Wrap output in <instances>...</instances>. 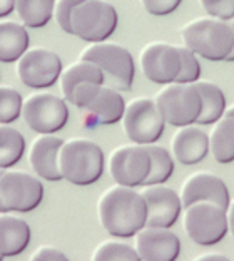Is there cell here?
Wrapping results in <instances>:
<instances>
[{
	"mask_svg": "<svg viewBox=\"0 0 234 261\" xmlns=\"http://www.w3.org/2000/svg\"><path fill=\"white\" fill-rule=\"evenodd\" d=\"M97 211L104 229L117 238H131L146 226V201L131 186L116 185L107 189L100 196Z\"/></svg>",
	"mask_w": 234,
	"mask_h": 261,
	"instance_id": "cell-1",
	"label": "cell"
},
{
	"mask_svg": "<svg viewBox=\"0 0 234 261\" xmlns=\"http://www.w3.org/2000/svg\"><path fill=\"white\" fill-rule=\"evenodd\" d=\"M184 45L207 61H226L234 45V32L229 20L196 19L181 29Z\"/></svg>",
	"mask_w": 234,
	"mask_h": 261,
	"instance_id": "cell-2",
	"label": "cell"
},
{
	"mask_svg": "<svg viewBox=\"0 0 234 261\" xmlns=\"http://www.w3.org/2000/svg\"><path fill=\"white\" fill-rule=\"evenodd\" d=\"M59 168L64 179L72 185H92L104 173V152L89 139L64 141L59 152Z\"/></svg>",
	"mask_w": 234,
	"mask_h": 261,
	"instance_id": "cell-3",
	"label": "cell"
},
{
	"mask_svg": "<svg viewBox=\"0 0 234 261\" xmlns=\"http://www.w3.org/2000/svg\"><path fill=\"white\" fill-rule=\"evenodd\" d=\"M82 61L94 62L104 74V86L116 91H129L133 86L136 65L131 52L117 44L94 42L81 54Z\"/></svg>",
	"mask_w": 234,
	"mask_h": 261,
	"instance_id": "cell-4",
	"label": "cell"
},
{
	"mask_svg": "<svg viewBox=\"0 0 234 261\" xmlns=\"http://www.w3.org/2000/svg\"><path fill=\"white\" fill-rule=\"evenodd\" d=\"M117 10L106 0H84L70 14L72 34L86 42H104L117 27Z\"/></svg>",
	"mask_w": 234,
	"mask_h": 261,
	"instance_id": "cell-5",
	"label": "cell"
},
{
	"mask_svg": "<svg viewBox=\"0 0 234 261\" xmlns=\"http://www.w3.org/2000/svg\"><path fill=\"white\" fill-rule=\"evenodd\" d=\"M184 229L197 245H216L227 233L226 210L211 201H197V203L186 206Z\"/></svg>",
	"mask_w": 234,
	"mask_h": 261,
	"instance_id": "cell-6",
	"label": "cell"
},
{
	"mask_svg": "<svg viewBox=\"0 0 234 261\" xmlns=\"http://www.w3.org/2000/svg\"><path fill=\"white\" fill-rule=\"evenodd\" d=\"M154 100L164 121L176 127L196 124L201 112V94L194 82L191 84L171 82V86L161 89Z\"/></svg>",
	"mask_w": 234,
	"mask_h": 261,
	"instance_id": "cell-7",
	"label": "cell"
},
{
	"mask_svg": "<svg viewBox=\"0 0 234 261\" xmlns=\"http://www.w3.org/2000/svg\"><path fill=\"white\" fill-rule=\"evenodd\" d=\"M125 136L136 144H152L164 133L166 121L152 99H134L125 104L122 116Z\"/></svg>",
	"mask_w": 234,
	"mask_h": 261,
	"instance_id": "cell-8",
	"label": "cell"
},
{
	"mask_svg": "<svg viewBox=\"0 0 234 261\" xmlns=\"http://www.w3.org/2000/svg\"><path fill=\"white\" fill-rule=\"evenodd\" d=\"M0 199L7 211H32L44 199V186L32 174L22 171H2Z\"/></svg>",
	"mask_w": 234,
	"mask_h": 261,
	"instance_id": "cell-9",
	"label": "cell"
},
{
	"mask_svg": "<svg viewBox=\"0 0 234 261\" xmlns=\"http://www.w3.org/2000/svg\"><path fill=\"white\" fill-rule=\"evenodd\" d=\"M22 116L34 130L40 134H52L67 124L69 109L64 99L49 92H37L29 96L23 102Z\"/></svg>",
	"mask_w": 234,
	"mask_h": 261,
	"instance_id": "cell-10",
	"label": "cell"
},
{
	"mask_svg": "<svg viewBox=\"0 0 234 261\" xmlns=\"http://www.w3.org/2000/svg\"><path fill=\"white\" fill-rule=\"evenodd\" d=\"M20 81L32 89L54 86L62 74V61L56 52L47 49H31L17 61Z\"/></svg>",
	"mask_w": 234,
	"mask_h": 261,
	"instance_id": "cell-11",
	"label": "cell"
},
{
	"mask_svg": "<svg viewBox=\"0 0 234 261\" xmlns=\"http://www.w3.org/2000/svg\"><path fill=\"white\" fill-rule=\"evenodd\" d=\"M151 169V158L144 144L121 146L114 149L109 159V171L117 185L141 186Z\"/></svg>",
	"mask_w": 234,
	"mask_h": 261,
	"instance_id": "cell-12",
	"label": "cell"
},
{
	"mask_svg": "<svg viewBox=\"0 0 234 261\" xmlns=\"http://www.w3.org/2000/svg\"><path fill=\"white\" fill-rule=\"evenodd\" d=\"M141 67L149 81L155 84H171L176 81L181 67L177 47L166 42L146 45L141 52Z\"/></svg>",
	"mask_w": 234,
	"mask_h": 261,
	"instance_id": "cell-13",
	"label": "cell"
},
{
	"mask_svg": "<svg viewBox=\"0 0 234 261\" xmlns=\"http://www.w3.org/2000/svg\"><path fill=\"white\" fill-rule=\"evenodd\" d=\"M147 206L146 226L171 228L181 215L183 203L172 188L164 185H149L141 191Z\"/></svg>",
	"mask_w": 234,
	"mask_h": 261,
	"instance_id": "cell-14",
	"label": "cell"
},
{
	"mask_svg": "<svg viewBox=\"0 0 234 261\" xmlns=\"http://www.w3.org/2000/svg\"><path fill=\"white\" fill-rule=\"evenodd\" d=\"M136 251L141 259L172 261L181 253V241L169 228L144 226L136 233Z\"/></svg>",
	"mask_w": 234,
	"mask_h": 261,
	"instance_id": "cell-15",
	"label": "cell"
},
{
	"mask_svg": "<svg viewBox=\"0 0 234 261\" xmlns=\"http://www.w3.org/2000/svg\"><path fill=\"white\" fill-rule=\"evenodd\" d=\"M179 196H181L183 207L197 203V201H211L226 210L231 201L226 182L219 176L207 173V171H197L191 174L184 181Z\"/></svg>",
	"mask_w": 234,
	"mask_h": 261,
	"instance_id": "cell-16",
	"label": "cell"
},
{
	"mask_svg": "<svg viewBox=\"0 0 234 261\" xmlns=\"http://www.w3.org/2000/svg\"><path fill=\"white\" fill-rule=\"evenodd\" d=\"M64 144V139L52 134H44L34 141L31 147V166L35 174L47 181L64 179L61 168H59V152Z\"/></svg>",
	"mask_w": 234,
	"mask_h": 261,
	"instance_id": "cell-17",
	"label": "cell"
},
{
	"mask_svg": "<svg viewBox=\"0 0 234 261\" xmlns=\"http://www.w3.org/2000/svg\"><path fill=\"white\" fill-rule=\"evenodd\" d=\"M86 111V119L91 124H116L122 119L125 111V100L121 92L112 87L100 86L94 97L89 100L84 108Z\"/></svg>",
	"mask_w": 234,
	"mask_h": 261,
	"instance_id": "cell-18",
	"label": "cell"
},
{
	"mask_svg": "<svg viewBox=\"0 0 234 261\" xmlns=\"http://www.w3.org/2000/svg\"><path fill=\"white\" fill-rule=\"evenodd\" d=\"M172 152L181 164L199 163L209 152V136L193 124L181 126L172 138Z\"/></svg>",
	"mask_w": 234,
	"mask_h": 261,
	"instance_id": "cell-19",
	"label": "cell"
},
{
	"mask_svg": "<svg viewBox=\"0 0 234 261\" xmlns=\"http://www.w3.org/2000/svg\"><path fill=\"white\" fill-rule=\"evenodd\" d=\"M31 243V228L20 218L0 216V256L20 254Z\"/></svg>",
	"mask_w": 234,
	"mask_h": 261,
	"instance_id": "cell-20",
	"label": "cell"
},
{
	"mask_svg": "<svg viewBox=\"0 0 234 261\" xmlns=\"http://www.w3.org/2000/svg\"><path fill=\"white\" fill-rule=\"evenodd\" d=\"M27 29L17 22H0V62L19 61L23 52L29 50Z\"/></svg>",
	"mask_w": 234,
	"mask_h": 261,
	"instance_id": "cell-21",
	"label": "cell"
},
{
	"mask_svg": "<svg viewBox=\"0 0 234 261\" xmlns=\"http://www.w3.org/2000/svg\"><path fill=\"white\" fill-rule=\"evenodd\" d=\"M209 134V152L221 164L234 161V116H221Z\"/></svg>",
	"mask_w": 234,
	"mask_h": 261,
	"instance_id": "cell-22",
	"label": "cell"
},
{
	"mask_svg": "<svg viewBox=\"0 0 234 261\" xmlns=\"http://www.w3.org/2000/svg\"><path fill=\"white\" fill-rule=\"evenodd\" d=\"M196 89L201 94V112L197 116L196 124L199 126H209L214 124L221 116H224L226 99L219 86L209 81H196Z\"/></svg>",
	"mask_w": 234,
	"mask_h": 261,
	"instance_id": "cell-23",
	"label": "cell"
},
{
	"mask_svg": "<svg viewBox=\"0 0 234 261\" xmlns=\"http://www.w3.org/2000/svg\"><path fill=\"white\" fill-rule=\"evenodd\" d=\"M87 81L97 82V84H104V74H102V70L94 62L82 61L81 59L79 62L72 64L65 70H62L61 89H62L64 99L69 96V92L75 86H79L82 82H87Z\"/></svg>",
	"mask_w": 234,
	"mask_h": 261,
	"instance_id": "cell-24",
	"label": "cell"
},
{
	"mask_svg": "<svg viewBox=\"0 0 234 261\" xmlns=\"http://www.w3.org/2000/svg\"><path fill=\"white\" fill-rule=\"evenodd\" d=\"M54 9H56V0H15L17 14L27 27L32 29L49 23Z\"/></svg>",
	"mask_w": 234,
	"mask_h": 261,
	"instance_id": "cell-25",
	"label": "cell"
},
{
	"mask_svg": "<svg viewBox=\"0 0 234 261\" xmlns=\"http://www.w3.org/2000/svg\"><path fill=\"white\" fill-rule=\"evenodd\" d=\"M25 152V139L17 129L0 126V169L17 164Z\"/></svg>",
	"mask_w": 234,
	"mask_h": 261,
	"instance_id": "cell-26",
	"label": "cell"
},
{
	"mask_svg": "<svg viewBox=\"0 0 234 261\" xmlns=\"http://www.w3.org/2000/svg\"><path fill=\"white\" fill-rule=\"evenodd\" d=\"M149 152V158H151V169H149L147 177L144 179L142 185L149 186V185H163L171 177L174 173V161L171 158V154L167 152L166 147L155 146L152 144H144Z\"/></svg>",
	"mask_w": 234,
	"mask_h": 261,
	"instance_id": "cell-27",
	"label": "cell"
},
{
	"mask_svg": "<svg viewBox=\"0 0 234 261\" xmlns=\"http://www.w3.org/2000/svg\"><path fill=\"white\" fill-rule=\"evenodd\" d=\"M23 99L19 91L10 87H0V124H10L22 114Z\"/></svg>",
	"mask_w": 234,
	"mask_h": 261,
	"instance_id": "cell-28",
	"label": "cell"
},
{
	"mask_svg": "<svg viewBox=\"0 0 234 261\" xmlns=\"http://www.w3.org/2000/svg\"><path fill=\"white\" fill-rule=\"evenodd\" d=\"M179 57H181V67H179V74L176 75V81L179 84H191L196 82L201 75V64L197 61L196 54L186 45L177 47Z\"/></svg>",
	"mask_w": 234,
	"mask_h": 261,
	"instance_id": "cell-29",
	"label": "cell"
},
{
	"mask_svg": "<svg viewBox=\"0 0 234 261\" xmlns=\"http://www.w3.org/2000/svg\"><path fill=\"white\" fill-rule=\"evenodd\" d=\"M92 259H141L136 248L121 241H104L94 251Z\"/></svg>",
	"mask_w": 234,
	"mask_h": 261,
	"instance_id": "cell-30",
	"label": "cell"
},
{
	"mask_svg": "<svg viewBox=\"0 0 234 261\" xmlns=\"http://www.w3.org/2000/svg\"><path fill=\"white\" fill-rule=\"evenodd\" d=\"M202 9L211 17L231 20L234 17V0H199Z\"/></svg>",
	"mask_w": 234,
	"mask_h": 261,
	"instance_id": "cell-31",
	"label": "cell"
},
{
	"mask_svg": "<svg viewBox=\"0 0 234 261\" xmlns=\"http://www.w3.org/2000/svg\"><path fill=\"white\" fill-rule=\"evenodd\" d=\"M81 2H84V0H57L56 2L54 14H56V20L59 23V27H61L64 32L72 34L70 14H72V10H74L75 5H79Z\"/></svg>",
	"mask_w": 234,
	"mask_h": 261,
	"instance_id": "cell-32",
	"label": "cell"
},
{
	"mask_svg": "<svg viewBox=\"0 0 234 261\" xmlns=\"http://www.w3.org/2000/svg\"><path fill=\"white\" fill-rule=\"evenodd\" d=\"M141 2L151 15H167L172 14L183 0H141Z\"/></svg>",
	"mask_w": 234,
	"mask_h": 261,
	"instance_id": "cell-33",
	"label": "cell"
},
{
	"mask_svg": "<svg viewBox=\"0 0 234 261\" xmlns=\"http://www.w3.org/2000/svg\"><path fill=\"white\" fill-rule=\"evenodd\" d=\"M31 259H35V261H39V259H67V256H65L62 251L56 250V248L45 246V248H40V250L35 251Z\"/></svg>",
	"mask_w": 234,
	"mask_h": 261,
	"instance_id": "cell-34",
	"label": "cell"
},
{
	"mask_svg": "<svg viewBox=\"0 0 234 261\" xmlns=\"http://www.w3.org/2000/svg\"><path fill=\"white\" fill-rule=\"evenodd\" d=\"M15 9V0H0V19L10 15Z\"/></svg>",
	"mask_w": 234,
	"mask_h": 261,
	"instance_id": "cell-35",
	"label": "cell"
},
{
	"mask_svg": "<svg viewBox=\"0 0 234 261\" xmlns=\"http://www.w3.org/2000/svg\"><path fill=\"white\" fill-rule=\"evenodd\" d=\"M226 218H227V231H229L234 238V199L229 201V204L226 207Z\"/></svg>",
	"mask_w": 234,
	"mask_h": 261,
	"instance_id": "cell-36",
	"label": "cell"
},
{
	"mask_svg": "<svg viewBox=\"0 0 234 261\" xmlns=\"http://www.w3.org/2000/svg\"><path fill=\"white\" fill-rule=\"evenodd\" d=\"M197 261H202V259H219V261H224L227 259L224 254H218V253H206V254H201V256L196 258Z\"/></svg>",
	"mask_w": 234,
	"mask_h": 261,
	"instance_id": "cell-37",
	"label": "cell"
},
{
	"mask_svg": "<svg viewBox=\"0 0 234 261\" xmlns=\"http://www.w3.org/2000/svg\"><path fill=\"white\" fill-rule=\"evenodd\" d=\"M229 23H231V27H232V32H234V20L231 19V22H229ZM226 61H229V62H232V61H234V45H232V49H231V52H229V56L226 57Z\"/></svg>",
	"mask_w": 234,
	"mask_h": 261,
	"instance_id": "cell-38",
	"label": "cell"
},
{
	"mask_svg": "<svg viewBox=\"0 0 234 261\" xmlns=\"http://www.w3.org/2000/svg\"><path fill=\"white\" fill-rule=\"evenodd\" d=\"M224 114H226V116H234V106H231V108H227V109L224 111Z\"/></svg>",
	"mask_w": 234,
	"mask_h": 261,
	"instance_id": "cell-39",
	"label": "cell"
},
{
	"mask_svg": "<svg viewBox=\"0 0 234 261\" xmlns=\"http://www.w3.org/2000/svg\"><path fill=\"white\" fill-rule=\"evenodd\" d=\"M0 174H2V169H0ZM7 210H5V206H4V203H2V199H0V213H5Z\"/></svg>",
	"mask_w": 234,
	"mask_h": 261,
	"instance_id": "cell-40",
	"label": "cell"
},
{
	"mask_svg": "<svg viewBox=\"0 0 234 261\" xmlns=\"http://www.w3.org/2000/svg\"><path fill=\"white\" fill-rule=\"evenodd\" d=\"M0 259H2V256H0Z\"/></svg>",
	"mask_w": 234,
	"mask_h": 261,
	"instance_id": "cell-41",
	"label": "cell"
}]
</instances>
